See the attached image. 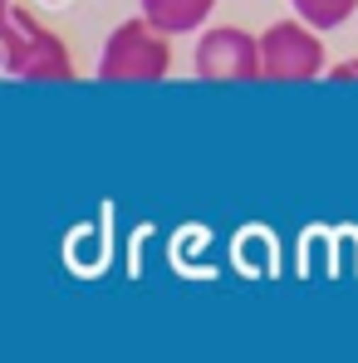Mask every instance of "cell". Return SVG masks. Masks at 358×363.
<instances>
[{
	"label": "cell",
	"mask_w": 358,
	"mask_h": 363,
	"mask_svg": "<svg viewBox=\"0 0 358 363\" xmlns=\"http://www.w3.org/2000/svg\"><path fill=\"white\" fill-rule=\"evenodd\" d=\"M324 30H314L309 20H275L260 30V69L275 84H299V79H319L324 74Z\"/></svg>",
	"instance_id": "obj_3"
},
{
	"label": "cell",
	"mask_w": 358,
	"mask_h": 363,
	"mask_svg": "<svg viewBox=\"0 0 358 363\" xmlns=\"http://www.w3.org/2000/svg\"><path fill=\"white\" fill-rule=\"evenodd\" d=\"M138 10H142L152 25H162L167 35H196V30L211 20L216 0H138Z\"/></svg>",
	"instance_id": "obj_5"
},
{
	"label": "cell",
	"mask_w": 358,
	"mask_h": 363,
	"mask_svg": "<svg viewBox=\"0 0 358 363\" xmlns=\"http://www.w3.org/2000/svg\"><path fill=\"white\" fill-rule=\"evenodd\" d=\"M329 79H358V60H344V64H334V69H329Z\"/></svg>",
	"instance_id": "obj_7"
},
{
	"label": "cell",
	"mask_w": 358,
	"mask_h": 363,
	"mask_svg": "<svg viewBox=\"0 0 358 363\" xmlns=\"http://www.w3.org/2000/svg\"><path fill=\"white\" fill-rule=\"evenodd\" d=\"M167 69H172V35L152 25L147 15L108 30L104 55H99L104 84H147V79H167Z\"/></svg>",
	"instance_id": "obj_2"
},
{
	"label": "cell",
	"mask_w": 358,
	"mask_h": 363,
	"mask_svg": "<svg viewBox=\"0 0 358 363\" xmlns=\"http://www.w3.org/2000/svg\"><path fill=\"white\" fill-rule=\"evenodd\" d=\"M196 74L211 79V84H250V79H265L260 69V35H245L240 25H211L201 40H196Z\"/></svg>",
	"instance_id": "obj_4"
},
{
	"label": "cell",
	"mask_w": 358,
	"mask_h": 363,
	"mask_svg": "<svg viewBox=\"0 0 358 363\" xmlns=\"http://www.w3.org/2000/svg\"><path fill=\"white\" fill-rule=\"evenodd\" d=\"M290 5L314 30H339L344 20H354V10H358V0H290Z\"/></svg>",
	"instance_id": "obj_6"
},
{
	"label": "cell",
	"mask_w": 358,
	"mask_h": 363,
	"mask_svg": "<svg viewBox=\"0 0 358 363\" xmlns=\"http://www.w3.org/2000/svg\"><path fill=\"white\" fill-rule=\"evenodd\" d=\"M0 55L10 79H35V84H64L74 79L69 45L50 25H40L25 5H5V30H0Z\"/></svg>",
	"instance_id": "obj_1"
}]
</instances>
